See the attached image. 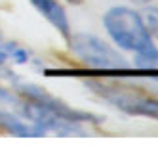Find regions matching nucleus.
Wrapping results in <instances>:
<instances>
[{
    "label": "nucleus",
    "instance_id": "obj_1",
    "mask_svg": "<svg viewBox=\"0 0 158 153\" xmlns=\"http://www.w3.org/2000/svg\"><path fill=\"white\" fill-rule=\"evenodd\" d=\"M103 27L118 48L137 56H152L158 52L145 19L128 6H114L103 16Z\"/></svg>",
    "mask_w": 158,
    "mask_h": 153
},
{
    "label": "nucleus",
    "instance_id": "obj_2",
    "mask_svg": "<svg viewBox=\"0 0 158 153\" xmlns=\"http://www.w3.org/2000/svg\"><path fill=\"white\" fill-rule=\"evenodd\" d=\"M97 96H101L107 103L114 105L116 109L135 115V117H149L158 121V98L151 96L143 90L120 86V84H105V82H89L86 80Z\"/></svg>",
    "mask_w": 158,
    "mask_h": 153
},
{
    "label": "nucleus",
    "instance_id": "obj_3",
    "mask_svg": "<svg viewBox=\"0 0 158 153\" xmlns=\"http://www.w3.org/2000/svg\"><path fill=\"white\" fill-rule=\"evenodd\" d=\"M69 48L76 60H80L86 67L95 69H109V67H122L126 60L118 54L112 46L101 40L95 34L89 33H76L69 37Z\"/></svg>",
    "mask_w": 158,
    "mask_h": 153
},
{
    "label": "nucleus",
    "instance_id": "obj_4",
    "mask_svg": "<svg viewBox=\"0 0 158 153\" xmlns=\"http://www.w3.org/2000/svg\"><path fill=\"white\" fill-rule=\"evenodd\" d=\"M14 82H15L21 98H25L29 101H35V103L42 105L44 109L59 115V117H63V119H67V121H73V123H99L101 121V119H97V117L89 115V113H84L80 109L69 107L67 103H63L57 98H53L50 92H46L44 88H40L36 84H21V82H17V80H14Z\"/></svg>",
    "mask_w": 158,
    "mask_h": 153
},
{
    "label": "nucleus",
    "instance_id": "obj_5",
    "mask_svg": "<svg viewBox=\"0 0 158 153\" xmlns=\"http://www.w3.org/2000/svg\"><path fill=\"white\" fill-rule=\"evenodd\" d=\"M31 4L35 6V10L61 34L65 40H69V37L73 33H71V25H69L67 11L61 6L59 0H31Z\"/></svg>",
    "mask_w": 158,
    "mask_h": 153
},
{
    "label": "nucleus",
    "instance_id": "obj_6",
    "mask_svg": "<svg viewBox=\"0 0 158 153\" xmlns=\"http://www.w3.org/2000/svg\"><path fill=\"white\" fill-rule=\"evenodd\" d=\"M0 128L8 130L14 136H21V138H38V136H46V132L40 126L23 121L21 115L10 113V111H2L0 109Z\"/></svg>",
    "mask_w": 158,
    "mask_h": 153
},
{
    "label": "nucleus",
    "instance_id": "obj_7",
    "mask_svg": "<svg viewBox=\"0 0 158 153\" xmlns=\"http://www.w3.org/2000/svg\"><path fill=\"white\" fill-rule=\"evenodd\" d=\"M4 48L8 52V60H12L15 65H23L31 60V56L25 48H21V46H15L14 42H4Z\"/></svg>",
    "mask_w": 158,
    "mask_h": 153
},
{
    "label": "nucleus",
    "instance_id": "obj_8",
    "mask_svg": "<svg viewBox=\"0 0 158 153\" xmlns=\"http://www.w3.org/2000/svg\"><path fill=\"white\" fill-rule=\"evenodd\" d=\"M145 23L149 27L152 38L158 40V8H147L145 11Z\"/></svg>",
    "mask_w": 158,
    "mask_h": 153
},
{
    "label": "nucleus",
    "instance_id": "obj_9",
    "mask_svg": "<svg viewBox=\"0 0 158 153\" xmlns=\"http://www.w3.org/2000/svg\"><path fill=\"white\" fill-rule=\"evenodd\" d=\"M135 65H141V67H156L158 65V52H154L152 56H137V57H135Z\"/></svg>",
    "mask_w": 158,
    "mask_h": 153
},
{
    "label": "nucleus",
    "instance_id": "obj_10",
    "mask_svg": "<svg viewBox=\"0 0 158 153\" xmlns=\"http://www.w3.org/2000/svg\"><path fill=\"white\" fill-rule=\"evenodd\" d=\"M130 2H133V4H149L152 0H130Z\"/></svg>",
    "mask_w": 158,
    "mask_h": 153
},
{
    "label": "nucleus",
    "instance_id": "obj_11",
    "mask_svg": "<svg viewBox=\"0 0 158 153\" xmlns=\"http://www.w3.org/2000/svg\"><path fill=\"white\" fill-rule=\"evenodd\" d=\"M67 2H69V4H74V6H80L84 0H67Z\"/></svg>",
    "mask_w": 158,
    "mask_h": 153
},
{
    "label": "nucleus",
    "instance_id": "obj_12",
    "mask_svg": "<svg viewBox=\"0 0 158 153\" xmlns=\"http://www.w3.org/2000/svg\"><path fill=\"white\" fill-rule=\"evenodd\" d=\"M2 42H4V40H2V33H0V44H2Z\"/></svg>",
    "mask_w": 158,
    "mask_h": 153
}]
</instances>
